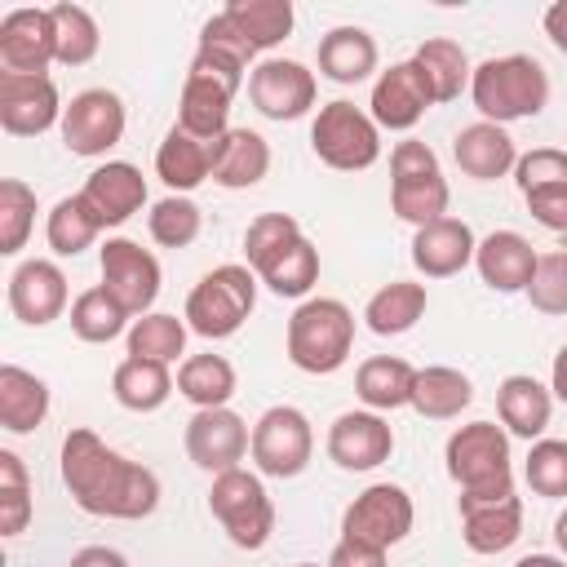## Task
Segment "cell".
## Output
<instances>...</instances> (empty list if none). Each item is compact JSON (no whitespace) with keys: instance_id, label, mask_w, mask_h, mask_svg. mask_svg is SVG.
<instances>
[{"instance_id":"48","label":"cell","mask_w":567,"mask_h":567,"mask_svg":"<svg viewBox=\"0 0 567 567\" xmlns=\"http://www.w3.org/2000/svg\"><path fill=\"white\" fill-rule=\"evenodd\" d=\"M527 301L540 315H567V252H540L527 284Z\"/></svg>"},{"instance_id":"2","label":"cell","mask_w":567,"mask_h":567,"mask_svg":"<svg viewBox=\"0 0 567 567\" xmlns=\"http://www.w3.org/2000/svg\"><path fill=\"white\" fill-rule=\"evenodd\" d=\"M447 478L461 487L456 505L478 501H505L514 496V465H509V434L496 421H470L456 425L443 443Z\"/></svg>"},{"instance_id":"7","label":"cell","mask_w":567,"mask_h":567,"mask_svg":"<svg viewBox=\"0 0 567 567\" xmlns=\"http://www.w3.org/2000/svg\"><path fill=\"white\" fill-rule=\"evenodd\" d=\"M252 310H257V275L248 266H239V261H226V266L208 270L190 288L182 319H186V328L195 337L226 341V337H235L248 323Z\"/></svg>"},{"instance_id":"28","label":"cell","mask_w":567,"mask_h":567,"mask_svg":"<svg viewBox=\"0 0 567 567\" xmlns=\"http://www.w3.org/2000/svg\"><path fill=\"white\" fill-rule=\"evenodd\" d=\"M155 173L173 195H186L195 186H204L213 177V142L186 133L182 124H173L155 151Z\"/></svg>"},{"instance_id":"17","label":"cell","mask_w":567,"mask_h":567,"mask_svg":"<svg viewBox=\"0 0 567 567\" xmlns=\"http://www.w3.org/2000/svg\"><path fill=\"white\" fill-rule=\"evenodd\" d=\"M62 97L49 75H13L0 71V128L9 137H40L62 124Z\"/></svg>"},{"instance_id":"51","label":"cell","mask_w":567,"mask_h":567,"mask_svg":"<svg viewBox=\"0 0 567 567\" xmlns=\"http://www.w3.org/2000/svg\"><path fill=\"white\" fill-rule=\"evenodd\" d=\"M527 213L545 226V230H567V186H549V190H532L523 195Z\"/></svg>"},{"instance_id":"6","label":"cell","mask_w":567,"mask_h":567,"mask_svg":"<svg viewBox=\"0 0 567 567\" xmlns=\"http://www.w3.org/2000/svg\"><path fill=\"white\" fill-rule=\"evenodd\" d=\"M447 204H452V186L443 177L439 155L416 137L394 142V151H390V213L408 226H430V221L447 217Z\"/></svg>"},{"instance_id":"20","label":"cell","mask_w":567,"mask_h":567,"mask_svg":"<svg viewBox=\"0 0 567 567\" xmlns=\"http://www.w3.org/2000/svg\"><path fill=\"white\" fill-rule=\"evenodd\" d=\"M9 310L27 328H44L66 310V275L49 257H27L9 275Z\"/></svg>"},{"instance_id":"1","label":"cell","mask_w":567,"mask_h":567,"mask_svg":"<svg viewBox=\"0 0 567 567\" xmlns=\"http://www.w3.org/2000/svg\"><path fill=\"white\" fill-rule=\"evenodd\" d=\"M62 483L71 501L93 518H120L137 523L159 509V478L151 465L128 461L124 452L106 447L89 425L66 430L62 456H58Z\"/></svg>"},{"instance_id":"24","label":"cell","mask_w":567,"mask_h":567,"mask_svg":"<svg viewBox=\"0 0 567 567\" xmlns=\"http://www.w3.org/2000/svg\"><path fill=\"white\" fill-rule=\"evenodd\" d=\"M452 159H456V168H461L470 182H496V177L514 173L518 146H514V137H509L501 124L478 120V124H465V128L452 137Z\"/></svg>"},{"instance_id":"9","label":"cell","mask_w":567,"mask_h":567,"mask_svg":"<svg viewBox=\"0 0 567 567\" xmlns=\"http://www.w3.org/2000/svg\"><path fill=\"white\" fill-rule=\"evenodd\" d=\"M310 151L337 173H363L381 159V128L368 111L337 97V102L319 106V115L310 124Z\"/></svg>"},{"instance_id":"22","label":"cell","mask_w":567,"mask_h":567,"mask_svg":"<svg viewBox=\"0 0 567 567\" xmlns=\"http://www.w3.org/2000/svg\"><path fill=\"white\" fill-rule=\"evenodd\" d=\"M80 195H84L89 208L97 213L102 230H106V226H124V221L146 204V177H142V168L128 164V159H106L102 168L89 173V182H84Z\"/></svg>"},{"instance_id":"50","label":"cell","mask_w":567,"mask_h":567,"mask_svg":"<svg viewBox=\"0 0 567 567\" xmlns=\"http://www.w3.org/2000/svg\"><path fill=\"white\" fill-rule=\"evenodd\" d=\"M199 44H213V49H226V53H235V58H244V62H252L257 58V49H252V40L226 18V9L221 13H213L208 22H204V31H199Z\"/></svg>"},{"instance_id":"45","label":"cell","mask_w":567,"mask_h":567,"mask_svg":"<svg viewBox=\"0 0 567 567\" xmlns=\"http://www.w3.org/2000/svg\"><path fill=\"white\" fill-rule=\"evenodd\" d=\"M31 523V478L18 452L0 447V536H18Z\"/></svg>"},{"instance_id":"53","label":"cell","mask_w":567,"mask_h":567,"mask_svg":"<svg viewBox=\"0 0 567 567\" xmlns=\"http://www.w3.org/2000/svg\"><path fill=\"white\" fill-rule=\"evenodd\" d=\"M66 567H128V558L120 549H106V545H84L71 554Z\"/></svg>"},{"instance_id":"55","label":"cell","mask_w":567,"mask_h":567,"mask_svg":"<svg viewBox=\"0 0 567 567\" xmlns=\"http://www.w3.org/2000/svg\"><path fill=\"white\" fill-rule=\"evenodd\" d=\"M549 394L567 403V346L554 354V368H549Z\"/></svg>"},{"instance_id":"4","label":"cell","mask_w":567,"mask_h":567,"mask_svg":"<svg viewBox=\"0 0 567 567\" xmlns=\"http://www.w3.org/2000/svg\"><path fill=\"white\" fill-rule=\"evenodd\" d=\"M470 97L487 124H514L532 120L549 106V71L532 53H505L487 58L470 75Z\"/></svg>"},{"instance_id":"46","label":"cell","mask_w":567,"mask_h":567,"mask_svg":"<svg viewBox=\"0 0 567 567\" xmlns=\"http://www.w3.org/2000/svg\"><path fill=\"white\" fill-rule=\"evenodd\" d=\"M523 478L540 501L567 496V439H536L523 461Z\"/></svg>"},{"instance_id":"38","label":"cell","mask_w":567,"mask_h":567,"mask_svg":"<svg viewBox=\"0 0 567 567\" xmlns=\"http://www.w3.org/2000/svg\"><path fill=\"white\" fill-rule=\"evenodd\" d=\"M102 235V221L97 213L89 208V199L75 190V195H62L53 208H49V221H44V239L58 257H80L84 248H93Z\"/></svg>"},{"instance_id":"25","label":"cell","mask_w":567,"mask_h":567,"mask_svg":"<svg viewBox=\"0 0 567 567\" xmlns=\"http://www.w3.org/2000/svg\"><path fill=\"white\" fill-rule=\"evenodd\" d=\"M461 509V540L470 554H505L523 536V501L518 492L505 501H478V505H456Z\"/></svg>"},{"instance_id":"42","label":"cell","mask_w":567,"mask_h":567,"mask_svg":"<svg viewBox=\"0 0 567 567\" xmlns=\"http://www.w3.org/2000/svg\"><path fill=\"white\" fill-rule=\"evenodd\" d=\"M53 9V22H58V62L62 66H84L97 58L102 49V31H97V18L84 9V4H71V0H58L49 4Z\"/></svg>"},{"instance_id":"35","label":"cell","mask_w":567,"mask_h":567,"mask_svg":"<svg viewBox=\"0 0 567 567\" xmlns=\"http://www.w3.org/2000/svg\"><path fill=\"white\" fill-rule=\"evenodd\" d=\"M412 62H416V71L425 75V84H430L434 102H456V97H461V89H470L474 66H470L465 49H461L456 40H447V35H434V40L416 44Z\"/></svg>"},{"instance_id":"23","label":"cell","mask_w":567,"mask_h":567,"mask_svg":"<svg viewBox=\"0 0 567 567\" xmlns=\"http://www.w3.org/2000/svg\"><path fill=\"white\" fill-rule=\"evenodd\" d=\"M536 261L540 252L518 230H492L487 239H478V252H474V270L492 292H527Z\"/></svg>"},{"instance_id":"52","label":"cell","mask_w":567,"mask_h":567,"mask_svg":"<svg viewBox=\"0 0 567 567\" xmlns=\"http://www.w3.org/2000/svg\"><path fill=\"white\" fill-rule=\"evenodd\" d=\"M323 567H385V549H377V545H363V540H337L332 545V554H328V563Z\"/></svg>"},{"instance_id":"54","label":"cell","mask_w":567,"mask_h":567,"mask_svg":"<svg viewBox=\"0 0 567 567\" xmlns=\"http://www.w3.org/2000/svg\"><path fill=\"white\" fill-rule=\"evenodd\" d=\"M545 35H549V44L567 58V0H554V4L545 9Z\"/></svg>"},{"instance_id":"44","label":"cell","mask_w":567,"mask_h":567,"mask_svg":"<svg viewBox=\"0 0 567 567\" xmlns=\"http://www.w3.org/2000/svg\"><path fill=\"white\" fill-rule=\"evenodd\" d=\"M35 226V190L22 177H0V252L18 257Z\"/></svg>"},{"instance_id":"57","label":"cell","mask_w":567,"mask_h":567,"mask_svg":"<svg viewBox=\"0 0 567 567\" xmlns=\"http://www.w3.org/2000/svg\"><path fill=\"white\" fill-rule=\"evenodd\" d=\"M554 540H558V549H563V558H567V509L554 518Z\"/></svg>"},{"instance_id":"32","label":"cell","mask_w":567,"mask_h":567,"mask_svg":"<svg viewBox=\"0 0 567 567\" xmlns=\"http://www.w3.org/2000/svg\"><path fill=\"white\" fill-rule=\"evenodd\" d=\"M412 381L416 368L399 354H372L354 372V394L368 403V412H394L412 403Z\"/></svg>"},{"instance_id":"56","label":"cell","mask_w":567,"mask_h":567,"mask_svg":"<svg viewBox=\"0 0 567 567\" xmlns=\"http://www.w3.org/2000/svg\"><path fill=\"white\" fill-rule=\"evenodd\" d=\"M514 567H567V558H558V554H523Z\"/></svg>"},{"instance_id":"58","label":"cell","mask_w":567,"mask_h":567,"mask_svg":"<svg viewBox=\"0 0 567 567\" xmlns=\"http://www.w3.org/2000/svg\"><path fill=\"white\" fill-rule=\"evenodd\" d=\"M297 567H319V563H297Z\"/></svg>"},{"instance_id":"10","label":"cell","mask_w":567,"mask_h":567,"mask_svg":"<svg viewBox=\"0 0 567 567\" xmlns=\"http://www.w3.org/2000/svg\"><path fill=\"white\" fill-rule=\"evenodd\" d=\"M248 456H252L257 474H266V478H297L315 456V430H310L306 412L292 403L266 408L252 425Z\"/></svg>"},{"instance_id":"29","label":"cell","mask_w":567,"mask_h":567,"mask_svg":"<svg viewBox=\"0 0 567 567\" xmlns=\"http://www.w3.org/2000/svg\"><path fill=\"white\" fill-rule=\"evenodd\" d=\"M381 62L377 40L363 27H332L319 40V75L332 84H363Z\"/></svg>"},{"instance_id":"16","label":"cell","mask_w":567,"mask_h":567,"mask_svg":"<svg viewBox=\"0 0 567 567\" xmlns=\"http://www.w3.org/2000/svg\"><path fill=\"white\" fill-rule=\"evenodd\" d=\"M248 447H252V430L230 408H195V416L186 421V456L208 474L239 470Z\"/></svg>"},{"instance_id":"13","label":"cell","mask_w":567,"mask_h":567,"mask_svg":"<svg viewBox=\"0 0 567 567\" xmlns=\"http://www.w3.org/2000/svg\"><path fill=\"white\" fill-rule=\"evenodd\" d=\"M248 97L252 106L266 115V120H301L310 115L315 97H319V84H315V71L297 58H266L248 71Z\"/></svg>"},{"instance_id":"40","label":"cell","mask_w":567,"mask_h":567,"mask_svg":"<svg viewBox=\"0 0 567 567\" xmlns=\"http://www.w3.org/2000/svg\"><path fill=\"white\" fill-rule=\"evenodd\" d=\"M226 18L252 40L257 53L284 44L292 35V22H297V13H292L288 0H230L226 4Z\"/></svg>"},{"instance_id":"43","label":"cell","mask_w":567,"mask_h":567,"mask_svg":"<svg viewBox=\"0 0 567 567\" xmlns=\"http://www.w3.org/2000/svg\"><path fill=\"white\" fill-rule=\"evenodd\" d=\"M146 230L159 248H190L204 230V213L190 195H164L159 204H151L146 213Z\"/></svg>"},{"instance_id":"21","label":"cell","mask_w":567,"mask_h":567,"mask_svg":"<svg viewBox=\"0 0 567 567\" xmlns=\"http://www.w3.org/2000/svg\"><path fill=\"white\" fill-rule=\"evenodd\" d=\"M478 252V239L470 230V221L461 217H439L430 226H416L412 235V266L425 275V279H452L461 275Z\"/></svg>"},{"instance_id":"47","label":"cell","mask_w":567,"mask_h":567,"mask_svg":"<svg viewBox=\"0 0 567 567\" xmlns=\"http://www.w3.org/2000/svg\"><path fill=\"white\" fill-rule=\"evenodd\" d=\"M292 239H301V226L292 213H257L244 230V257H248V270L257 275L270 257H279Z\"/></svg>"},{"instance_id":"18","label":"cell","mask_w":567,"mask_h":567,"mask_svg":"<svg viewBox=\"0 0 567 567\" xmlns=\"http://www.w3.org/2000/svg\"><path fill=\"white\" fill-rule=\"evenodd\" d=\"M368 115L377 120V128H390V133H408L425 120V111L434 106V93L425 84V75L416 71V62H394L377 75L372 84V97H368Z\"/></svg>"},{"instance_id":"36","label":"cell","mask_w":567,"mask_h":567,"mask_svg":"<svg viewBox=\"0 0 567 567\" xmlns=\"http://www.w3.org/2000/svg\"><path fill=\"white\" fill-rule=\"evenodd\" d=\"M239 377L230 368L226 354H186L182 368H177V394L190 399L195 408H226L230 394H235Z\"/></svg>"},{"instance_id":"37","label":"cell","mask_w":567,"mask_h":567,"mask_svg":"<svg viewBox=\"0 0 567 567\" xmlns=\"http://www.w3.org/2000/svg\"><path fill=\"white\" fill-rule=\"evenodd\" d=\"M128 319L133 315L106 292V284H93L71 301V332L89 346H106L115 337H128V328H133Z\"/></svg>"},{"instance_id":"8","label":"cell","mask_w":567,"mask_h":567,"mask_svg":"<svg viewBox=\"0 0 567 567\" xmlns=\"http://www.w3.org/2000/svg\"><path fill=\"white\" fill-rule=\"evenodd\" d=\"M208 514L221 523V532L230 536L235 549L257 554L275 536V501H270L261 474H248L244 465L226 470V474H213Z\"/></svg>"},{"instance_id":"15","label":"cell","mask_w":567,"mask_h":567,"mask_svg":"<svg viewBox=\"0 0 567 567\" xmlns=\"http://www.w3.org/2000/svg\"><path fill=\"white\" fill-rule=\"evenodd\" d=\"M58 62V22L53 9H9L0 18V71L49 75Z\"/></svg>"},{"instance_id":"26","label":"cell","mask_w":567,"mask_h":567,"mask_svg":"<svg viewBox=\"0 0 567 567\" xmlns=\"http://www.w3.org/2000/svg\"><path fill=\"white\" fill-rule=\"evenodd\" d=\"M496 416H501L505 434L536 443V439L545 434L549 416H554V394H549V385H540L536 377L514 372V377H505V381L496 385Z\"/></svg>"},{"instance_id":"30","label":"cell","mask_w":567,"mask_h":567,"mask_svg":"<svg viewBox=\"0 0 567 567\" xmlns=\"http://www.w3.org/2000/svg\"><path fill=\"white\" fill-rule=\"evenodd\" d=\"M44 416H49L44 377H35L18 363H0V430L31 434L35 425H44Z\"/></svg>"},{"instance_id":"12","label":"cell","mask_w":567,"mask_h":567,"mask_svg":"<svg viewBox=\"0 0 567 567\" xmlns=\"http://www.w3.org/2000/svg\"><path fill=\"white\" fill-rule=\"evenodd\" d=\"M124 124H128V115H124L120 93H111V89H84V93H75L66 102L58 128H62V142H66L71 155L97 159L111 146H120Z\"/></svg>"},{"instance_id":"19","label":"cell","mask_w":567,"mask_h":567,"mask_svg":"<svg viewBox=\"0 0 567 567\" xmlns=\"http://www.w3.org/2000/svg\"><path fill=\"white\" fill-rule=\"evenodd\" d=\"M394 452V430L381 412H341L328 425V461L346 474L385 465Z\"/></svg>"},{"instance_id":"11","label":"cell","mask_w":567,"mask_h":567,"mask_svg":"<svg viewBox=\"0 0 567 567\" xmlns=\"http://www.w3.org/2000/svg\"><path fill=\"white\" fill-rule=\"evenodd\" d=\"M416 523V505L408 496V487L399 483H372L363 487L346 514H341V536L346 540H363L377 549H394Z\"/></svg>"},{"instance_id":"33","label":"cell","mask_w":567,"mask_h":567,"mask_svg":"<svg viewBox=\"0 0 567 567\" xmlns=\"http://www.w3.org/2000/svg\"><path fill=\"white\" fill-rule=\"evenodd\" d=\"M470 403H474V381H470L461 368H447V363L416 368L412 403H408V408H416L425 421H452V416H461Z\"/></svg>"},{"instance_id":"41","label":"cell","mask_w":567,"mask_h":567,"mask_svg":"<svg viewBox=\"0 0 567 567\" xmlns=\"http://www.w3.org/2000/svg\"><path fill=\"white\" fill-rule=\"evenodd\" d=\"M257 279H261L275 297H306V292L319 284V248L301 235V239H292L279 257H270V261L257 270Z\"/></svg>"},{"instance_id":"49","label":"cell","mask_w":567,"mask_h":567,"mask_svg":"<svg viewBox=\"0 0 567 567\" xmlns=\"http://www.w3.org/2000/svg\"><path fill=\"white\" fill-rule=\"evenodd\" d=\"M514 182H518L523 195L549 190V186H567V151H558V146H536V151L518 155Z\"/></svg>"},{"instance_id":"14","label":"cell","mask_w":567,"mask_h":567,"mask_svg":"<svg viewBox=\"0 0 567 567\" xmlns=\"http://www.w3.org/2000/svg\"><path fill=\"white\" fill-rule=\"evenodd\" d=\"M97 266H102V284L106 292L128 310V315H151L155 297H159V261L151 248L115 235L97 248Z\"/></svg>"},{"instance_id":"3","label":"cell","mask_w":567,"mask_h":567,"mask_svg":"<svg viewBox=\"0 0 567 567\" xmlns=\"http://www.w3.org/2000/svg\"><path fill=\"white\" fill-rule=\"evenodd\" d=\"M244 84H248L244 58L213 49V44H199L190 66H186L182 97H177V124L204 142H217L230 128V102Z\"/></svg>"},{"instance_id":"27","label":"cell","mask_w":567,"mask_h":567,"mask_svg":"<svg viewBox=\"0 0 567 567\" xmlns=\"http://www.w3.org/2000/svg\"><path fill=\"white\" fill-rule=\"evenodd\" d=\"M270 173V142L252 128H226L213 142V182L226 190H248Z\"/></svg>"},{"instance_id":"31","label":"cell","mask_w":567,"mask_h":567,"mask_svg":"<svg viewBox=\"0 0 567 567\" xmlns=\"http://www.w3.org/2000/svg\"><path fill=\"white\" fill-rule=\"evenodd\" d=\"M425 306H430L425 284L394 279V284H385V288H377V292L368 297L363 323H368V332H377V337H403V332H412V328L421 323Z\"/></svg>"},{"instance_id":"5","label":"cell","mask_w":567,"mask_h":567,"mask_svg":"<svg viewBox=\"0 0 567 567\" xmlns=\"http://www.w3.org/2000/svg\"><path fill=\"white\" fill-rule=\"evenodd\" d=\"M288 359L292 368L310 372V377H328L337 368H346L350 350H354V315L346 301L337 297H310L292 310L288 319Z\"/></svg>"},{"instance_id":"34","label":"cell","mask_w":567,"mask_h":567,"mask_svg":"<svg viewBox=\"0 0 567 567\" xmlns=\"http://www.w3.org/2000/svg\"><path fill=\"white\" fill-rule=\"evenodd\" d=\"M173 390H177V381H173L168 363H151V359H133L128 354L111 372V394L128 412H159Z\"/></svg>"},{"instance_id":"39","label":"cell","mask_w":567,"mask_h":567,"mask_svg":"<svg viewBox=\"0 0 567 567\" xmlns=\"http://www.w3.org/2000/svg\"><path fill=\"white\" fill-rule=\"evenodd\" d=\"M186 337H190L186 319L164 315V310H151V315L133 319V328H128V337H124V341H128V354H133V359L177 363V359L186 354Z\"/></svg>"}]
</instances>
